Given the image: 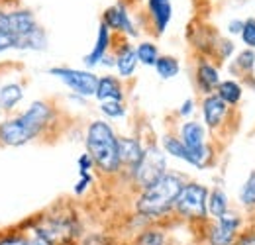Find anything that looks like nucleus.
I'll return each mask as SVG.
<instances>
[{"instance_id":"36","label":"nucleus","mask_w":255,"mask_h":245,"mask_svg":"<svg viewBox=\"0 0 255 245\" xmlns=\"http://www.w3.org/2000/svg\"><path fill=\"white\" fill-rule=\"evenodd\" d=\"M192 108H194V104H192V100H187L183 106H181V110H179V114L181 116H191Z\"/></svg>"},{"instance_id":"34","label":"nucleus","mask_w":255,"mask_h":245,"mask_svg":"<svg viewBox=\"0 0 255 245\" xmlns=\"http://www.w3.org/2000/svg\"><path fill=\"white\" fill-rule=\"evenodd\" d=\"M8 49H14V39L8 35H0V53H4Z\"/></svg>"},{"instance_id":"16","label":"nucleus","mask_w":255,"mask_h":245,"mask_svg":"<svg viewBox=\"0 0 255 245\" xmlns=\"http://www.w3.org/2000/svg\"><path fill=\"white\" fill-rule=\"evenodd\" d=\"M108 45H110V30H108V26H106V24H100L95 47H93V51L83 59L85 65H87V67H96V65H100L102 59L106 57Z\"/></svg>"},{"instance_id":"38","label":"nucleus","mask_w":255,"mask_h":245,"mask_svg":"<svg viewBox=\"0 0 255 245\" xmlns=\"http://www.w3.org/2000/svg\"><path fill=\"white\" fill-rule=\"evenodd\" d=\"M0 114H2V108H0Z\"/></svg>"},{"instance_id":"13","label":"nucleus","mask_w":255,"mask_h":245,"mask_svg":"<svg viewBox=\"0 0 255 245\" xmlns=\"http://www.w3.org/2000/svg\"><path fill=\"white\" fill-rule=\"evenodd\" d=\"M147 8H149V14L153 18V26H155L157 33H163L167 30L171 16H173L171 0H147Z\"/></svg>"},{"instance_id":"31","label":"nucleus","mask_w":255,"mask_h":245,"mask_svg":"<svg viewBox=\"0 0 255 245\" xmlns=\"http://www.w3.org/2000/svg\"><path fill=\"white\" fill-rule=\"evenodd\" d=\"M91 183H93V177H91L89 173H83V175H81V181L75 184V194H79V196H81V194L89 188V184Z\"/></svg>"},{"instance_id":"29","label":"nucleus","mask_w":255,"mask_h":245,"mask_svg":"<svg viewBox=\"0 0 255 245\" xmlns=\"http://www.w3.org/2000/svg\"><path fill=\"white\" fill-rule=\"evenodd\" d=\"M236 65H238L240 69H244L246 73L252 71L255 65V53L254 51H244V53H240V57L236 59Z\"/></svg>"},{"instance_id":"35","label":"nucleus","mask_w":255,"mask_h":245,"mask_svg":"<svg viewBox=\"0 0 255 245\" xmlns=\"http://www.w3.org/2000/svg\"><path fill=\"white\" fill-rule=\"evenodd\" d=\"M26 245H53V244H49L45 238H41V236H37V234L32 232V238H28V244Z\"/></svg>"},{"instance_id":"8","label":"nucleus","mask_w":255,"mask_h":245,"mask_svg":"<svg viewBox=\"0 0 255 245\" xmlns=\"http://www.w3.org/2000/svg\"><path fill=\"white\" fill-rule=\"evenodd\" d=\"M49 75L61 79L65 85L81 96H95L98 87V77L91 71H79V69H67V67H53L49 69Z\"/></svg>"},{"instance_id":"14","label":"nucleus","mask_w":255,"mask_h":245,"mask_svg":"<svg viewBox=\"0 0 255 245\" xmlns=\"http://www.w3.org/2000/svg\"><path fill=\"white\" fill-rule=\"evenodd\" d=\"M196 83H198V89L202 92L212 94V91H216L218 85H220L218 69L208 61H200L196 67Z\"/></svg>"},{"instance_id":"2","label":"nucleus","mask_w":255,"mask_h":245,"mask_svg":"<svg viewBox=\"0 0 255 245\" xmlns=\"http://www.w3.org/2000/svg\"><path fill=\"white\" fill-rule=\"evenodd\" d=\"M183 179L177 173H165L157 183H153L151 186L143 188L137 202H135V210L137 214L143 218H163L167 216L173 208L175 202L183 190Z\"/></svg>"},{"instance_id":"20","label":"nucleus","mask_w":255,"mask_h":245,"mask_svg":"<svg viewBox=\"0 0 255 245\" xmlns=\"http://www.w3.org/2000/svg\"><path fill=\"white\" fill-rule=\"evenodd\" d=\"M163 149H165V153H169V155H173V157H177V159H183V161L191 163L189 149L185 147V143H183L181 139H177V137H173V135H165V137H163Z\"/></svg>"},{"instance_id":"9","label":"nucleus","mask_w":255,"mask_h":245,"mask_svg":"<svg viewBox=\"0 0 255 245\" xmlns=\"http://www.w3.org/2000/svg\"><path fill=\"white\" fill-rule=\"evenodd\" d=\"M242 220L236 214L226 212L216 220V224L210 228L208 232V244L210 245H234L238 238V230H240Z\"/></svg>"},{"instance_id":"3","label":"nucleus","mask_w":255,"mask_h":245,"mask_svg":"<svg viewBox=\"0 0 255 245\" xmlns=\"http://www.w3.org/2000/svg\"><path fill=\"white\" fill-rule=\"evenodd\" d=\"M87 153L93 157L95 165L106 175L118 173L120 163V151H118V137L114 129L106 122L96 120L87 129Z\"/></svg>"},{"instance_id":"21","label":"nucleus","mask_w":255,"mask_h":245,"mask_svg":"<svg viewBox=\"0 0 255 245\" xmlns=\"http://www.w3.org/2000/svg\"><path fill=\"white\" fill-rule=\"evenodd\" d=\"M218 96L222 98L226 104H238L242 98V87L236 81H224L218 85Z\"/></svg>"},{"instance_id":"32","label":"nucleus","mask_w":255,"mask_h":245,"mask_svg":"<svg viewBox=\"0 0 255 245\" xmlns=\"http://www.w3.org/2000/svg\"><path fill=\"white\" fill-rule=\"evenodd\" d=\"M93 165H95V161H93V157L89 153H83L79 157V171H81V175L83 173H89Z\"/></svg>"},{"instance_id":"30","label":"nucleus","mask_w":255,"mask_h":245,"mask_svg":"<svg viewBox=\"0 0 255 245\" xmlns=\"http://www.w3.org/2000/svg\"><path fill=\"white\" fill-rule=\"evenodd\" d=\"M83 245H114V242L106 234H91L83 240Z\"/></svg>"},{"instance_id":"19","label":"nucleus","mask_w":255,"mask_h":245,"mask_svg":"<svg viewBox=\"0 0 255 245\" xmlns=\"http://www.w3.org/2000/svg\"><path fill=\"white\" fill-rule=\"evenodd\" d=\"M226 212H228V198L220 188H214L212 192H208V214L218 220Z\"/></svg>"},{"instance_id":"26","label":"nucleus","mask_w":255,"mask_h":245,"mask_svg":"<svg viewBox=\"0 0 255 245\" xmlns=\"http://www.w3.org/2000/svg\"><path fill=\"white\" fill-rule=\"evenodd\" d=\"M100 110L102 114H106L108 118H122L126 114V108L122 102L118 100H106V102H100Z\"/></svg>"},{"instance_id":"18","label":"nucleus","mask_w":255,"mask_h":245,"mask_svg":"<svg viewBox=\"0 0 255 245\" xmlns=\"http://www.w3.org/2000/svg\"><path fill=\"white\" fill-rule=\"evenodd\" d=\"M22 98H24V89H22V85H18V83H8V85L0 87V108H2V110H6V112L14 110V108L22 102Z\"/></svg>"},{"instance_id":"15","label":"nucleus","mask_w":255,"mask_h":245,"mask_svg":"<svg viewBox=\"0 0 255 245\" xmlns=\"http://www.w3.org/2000/svg\"><path fill=\"white\" fill-rule=\"evenodd\" d=\"M96 98L100 102H106V100H118L122 102L124 100V92H122V85L116 77L112 75H106L102 79H98V87H96Z\"/></svg>"},{"instance_id":"1","label":"nucleus","mask_w":255,"mask_h":245,"mask_svg":"<svg viewBox=\"0 0 255 245\" xmlns=\"http://www.w3.org/2000/svg\"><path fill=\"white\" fill-rule=\"evenodd\" d=\"M53 120V110L49 104L35 100L30 108L10 120L0 122V143L6 147H20L35 139Z\"/></svg>"},{"instance_id":"10","label":"nucleus","mask_w":255,"mask_h":245,"mask_svg":"<svg viewBox=\"0 0 255 245\" xmlns=\"http://www.w3.org/2000/svg\"><path fill=\"white\" fill-rule=\"evenodd\" d=\"M228 112V104L224 102L218 94H208L202 102V114H204V122L210 127H218L226 118Z\"/></svg>"},{"instance_id":"28","label":"nucleus","mask_w":255,"mask_h":245,"mask_svg":"<svg viewBox=\"0 0 255 245\" xmlns=\"http://www.w3.org/2000/svg\"><path fill=\"white\" fill-rule=\"evenodd\" d=\"M242 37H244L246 45L255 47V20H248V22H244V28H242Z\"/></svg>"},{"instance_id":"27","label":"nucleus","mask_w":255,"mask_h":245,"mask_svg":"<svg viewBox=\"0 0 255 245\" xmlns=\"http://www.w3.org/2000/svg\"><path fill=\"white\" fill-rule=\"evenodd\" d=\"M28 238L24 234L18 232H10V234H2L0 236V245H26Z\"/></svg>"},{"instance_id":"25","label":"nucleus","mask_w":255,"mask_h":245,"mask_svg":"<svg viewBox=\"0 0 255 245\" xmlns=\"http://www.w3.org/2000/svg\"><path fill=\"white\" fill-rule=\"evenodd\" d=\"M240 200L246 206H255V171L248 177L246 184L240 190Z\"/></svg>"},{"instance_id":"22","label":"nucleus","mask_w":255,"mask_h":245,"mask_svg":"<svg viewBox=\"0 0 255 245\" xmlns=\"http://www.w3.org/2000/svg\"><path fill=\"white\" fill-rule=\"evenodd\" d=\"M131 245H165V232L159 228H147L135 236Z\"/></svg>"},{"instance_id":"24","label":"nucleus","mask_w":255,"mask_h":245,"mask_svg":"<svg viewBox=\"0 0 255 245\" xmlns=\"http://www.w3.org/2000/svg\"><path fill=\"white\" fill-rule=\"evenodd\" d=\"M135 53H137V61L143 63V65H147V67H155V63L159 59V53H157V47L153 45V43H149V41H143V43H139L137 45V49H135Z\"/></svg>"},{"instance_id":"7","label":"nucleus","mask_w":255,"mask_h":245,"mask_svg":"<svg viewBox=\"0 0 255 245\" xmlns=\"http://www.w3.org/2000/svg\"><path fill=\"white\" fill-rule=\"evenodd\" d=\"M204 135L206 133H204V127L200 122H187L181 127V141L189 149L191 165L198 167V169H204V165L210 157V151L204 143Z\"/></svg>"},{"instance_id":"17","label":"nucleus","mask_w":255,"mask_h":245,"mask_svg":"<svg viewBox=\"0 0 255 245\" xmlns=\"http://www.w3.org/2000/svg\"><path fill=\"white\" fill-rule=\"evenodd\" d=\"M137 63H139L137 61V53H135V49L129 43H124L118 49L116 59H114V65H116L120 77H131L133 71H135V67H137Z\"/></svg>"},{"instance_id":"33","label":"nucleus","mask_w":255,"mask_h":245,"mask_svg":"<svg viewBox=\"0 0 255 245\" xmlns=\"http://www.w3.org/2000/svg\"><path fill=\"white\" fill-rule=\"evenodd\" d=\"M234 245H255V232H246L240 238H236Z\"/></svg>"},{"instance_id":"6","label":"nucleus","mask_w":255,"mask_h":245,"mask_svg":"<svg viewBox=\"0 0 255 245\" xmlns=\"http://www.w3.org/2000/svg\"><path fill=\"white\" fill-rule=\"evenodd\" d=\"M167 173V161H165V153L159 147L151 145L143 151V157L139 161V165L133 169V179L135 183L143 188L151 186L153 183H157L161 177Z\"/></svg>"},{"instance_id":"4","label":"nucleus","mask_w":255,"mask_h":245,"mask_svg":"<svg viewBox=\"0 0 255 245\" xmlns=\"http://www.w3.org/2000/svg\"><path fill=\"white\" fill-rule=\"evenodd\" d=\"M32 232L53 245H71L81 234V226L75 216H45L41 224L33 226Z\"/></svg>"},{"instance_id":"11","label":"nucleus","mask_w":255,"mask_h":245,"mask_svg":"<svg viewBox=\"0 0 255 245\" xmlns=\"http://www.w3.org/2000/svg\"><path fill=\"white\" fill-rule=\"evenodd\" d=\"M118 151H120V163L133 171L139 165L145 149L135 137H118Z\"/></svg>"},{"instance_id":"5","label":"nucleus","mask_w":255,"mask_h":245,"mask_svg":"<svg viewBox=\"0 0 255 245\" xmlns=\"http://www.w3.org/2000/svg\"><path fill=\"white\" fill-rule=\"evenodd\" d=\"M175 210L187 220H204L208 214V188L198 183H187L175 202Z\"/></svg>"},{"instance_id":"23","label":"nucleus","mask_w":255,"mask_h":245,"mask_svg":"<svg viewBox=\"0 0 255 245\" xmlns=\"http://www.w3.org/2000/svg\"><path fill=\"white\" fill-rule=\"evenodd\" d=\"M155 71H157V75H159L161 79H173V77L179 75L181 65H179V61H177L175 57L165 55V57H159V59H157V63H155Z\"/></svg>"},{"instance_id":"12","label":"nucleus","mask_w":255,"mask_h":245,"mask_svg":"<svg viewBox=\"0 0 255 245\" xmlns=\"http://www.w3.org/2000/svg\"><path fill=\"white\" fill-rule=\"evenodd\" d=\"M104 24L108 26V30L112 28V30L124 31L128 35H135L137 33L135 28H133V24H131V20H129V16H128L126 8L122 4L112 6V8H108L104 12Z\"/></svg>"},{"instance_id":"37","label":"nucleus","mask_w":255,"mask_h":245,"mask_svg":"<svg viewBox=\"0 0 255 245\" xmlns=\"http://www.w3.org/2000/svg\"><path fill=\"white\" fill-rule=\"evenodd\" d=\"M242 28H244V22H238V20H236V22L230 24V31H232V33H242Z\"/></svg>"}]
</instances>
